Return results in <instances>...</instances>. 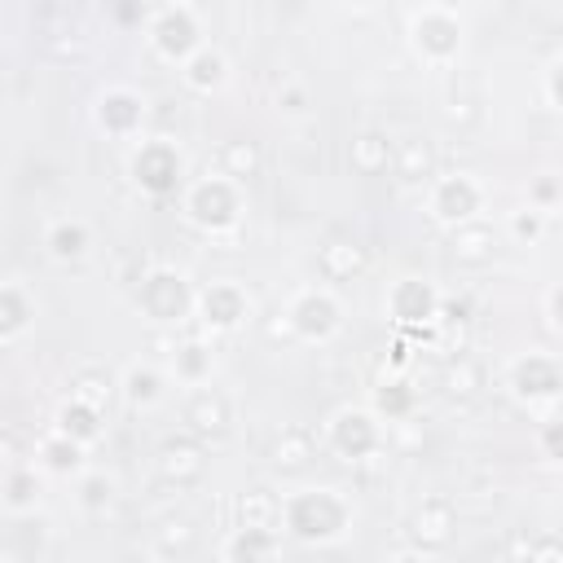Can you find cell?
<instances>
[{"label":"cell","instance_id":"cell-1","mask_svg":"<svg viewBox=\"0 0 563 563\" xmlns=\"http://www.w3.org/2000/svg\"><path fill=\"white\" fill-rule=\"evenodd\" d=\"M347 519H352V510H347V501L334 488H308V493L286 497V506H282L286 532L308 541V545L339 541L347 532Z\"/></svg>","mask_w":563,"mask_h":563},{"label":"cell","instance_id":"cell-2","mask_svg":"<svg viewBox=\"0 0 563 563\" xmlns=\"http://www.w3.org/2000/svg\"><path fill=\"white\" fill-rule=\"evenodd\" d=\"M136 303L154 325H185L189 312L198 308V295L189 290L185 273L176 268H150L136 286Z\"/></svg>","mask_w":563,"mask_h":563},{"label":"cell","instance_id":"cell-3","mask_svg":"<svg viewBox=\"0 0 563 563\" xmlns=\"http://www.w3.org/2000/svg\"><path fill=\"white\" fill-rule=\"evenodd\" d=\"M185 216H189L202 233H229V229L238 224V216H242L238 180H229L224 172L194 180L189 194H185Z\"/></svg>","mask_w":563,"mask_h":563},{"label":"cell","instance_id":"cell-4","mask_svg":"<svg viewBox=\"0 0 563 563\" xmlns=\"http://www.w3.org/2000/svg\"><path fill=\"white\" fill-rule=\"evenodd\" d=\"M132 180L136 189H145L150 198H167L180 189L185 180V158L172 141H145L136 154H132Z\"/></svg>","mask_w":563,"mask_h":563},{"label":"cell","instance_id":"cell-5","mask_svg":"<svg viewBox=\"0 0 563 563\" xmlns=\"http://www.w3.org/2000/svg\"><path fill=\"white\" fill-rule=\"evenodd\" d=\"M286 325L299 334V339H308V343H325V339H334L339 330H343V308H339V299L330 295V290H299L295 299H290V308H286Z\"/></svg>","mask_w":563,"mask_h":563},{"label":"cell","instance_id":"cell-6","mask_svg":"<svg viewBox=\"0 0 563 563\" xmlns=\"http://www.w3.org/2000/svg\"><path fill=\"white\" fill-rule=\"evenodd\" d=\"M387 312L396 321V330H435L440 317V290L422 277H400L387 290Z\"/></svg>","mask_w":563,"mask_h":563},{"label":"cell","instance_id":"cell-7","mask_svg":"<svg viewBox=\"0 0 563 563\" xmlns=\"http://www.w3.org/2000/svg\"><path fill=\"white\" fill-rule=\"evenodd\" d=\"M330 449L343 457V462H365L383 449V427H378V413L369 409H339L334 422H330Z\"/></svg>","mask_w":563,"mask_h":563},{"label":"cell","instance_id":"cell-8","mask_svg":"<svg viewBox=\"0 0 563 563\" xmlns=\"http://www.w3.org/2000/svg\"><path fill=\"white\" fill-rule=\"evenodd\" d=\"M154 466H158V479L167 488H194L207 475V449L194 431L189 435H167L154 453Z\"/></svg>","mask_w":563,"mask_h":563},{"label":"cell","instance_id":"cell-9","mask_svg":"<svg viewBox=\"0 0 563 563\" xmlns=\"http://www.w3.org/2000/svg\"><path fill=\"white\" fill-rule=\"evenodd\" d=\"M150 40H154V53L163 62H189L198 48H202V31H198V18L194 9H163L154 22H150Z\"/></svg>","mask_w":563,"mask_h":563},{"label":"cell","instance_id":"cell-10","mask_svg":"<svg viewBox=\"0 0 563 563\" xmlns=\"http://www.w3.org/2000/svg\"><path fill=\"white\" fill-rule=\"evenodd\" d=\"M510 391L523 405H545V400L563 396V365L554 356L528 352V356H519L510 365Z\"/></svg>","mask_w":563,"mask_h":563},{"label":"cell","instance_id":"cell-11","mask_svg":"<svg viewBox=\"0 0 563 563\" xmlns=\"http://www.w3.org/2000/svg\"><path fill=\"white\" fill-rule=\"evenodd\" d=\"M413 48H418V57H427V62H453L457 57V48H462V22H457V13H449V9H422L418 18H413Z\"/></svg>","mask_w":563,"mask_h":563},{"label":"cell","instance_id":"cell-12","mask_svg":"<svg viewBox=\"0 0 563 563\" xmlns=\"http://www.w3.org/2000/svg\"><path fill=\"white\" fill-rule=\"evenodd\" d=\"M484 207V189L466 176V172H453V176H440L435 185H431V216L440 220V224H466V220H475V211Z\"/></svg>","mask_w":563,"mask_h":563},{"label":"cell","instance_id":"cell-13","mask_svg":"<svg viewBox=\"0 0 563 563\" xmlns=\"http://www.w3.org/2000/svg\"><path fill=\"white\" fill-rule=\"evenodd\" d=\"M251 312V299L238 282H211L202 295H198V321L211 330V334H229L246 321Z\"/></svg>","mask_w":563,"mask_h":563},{"label":"cell","instance_id":"cell-14","mask_svg":"<svg viewBox=\"0 0 563 563\" xmlns=\"http://www.w3.org/2000/svg\"><path fill=\"white\" fill-rule=\"evenodd\" d=\"M409 541L418 545V550H444L449 541H453V532H457V510H453V501H444V497H427L413 515H409Z\"/></svg>","mask_w":563,"mask_h":563},{"label":"cell","instance_id":"cell-15","mask_svg":"<svg viewBox=\"0 0 563 563\" xmlns=\"http://www.w3.org/2000/svg\"><path fill=\"white\" fill-rule=\"evenodd\" d=\"M497 251H501V233L484 220H466L449 229V260L462 268H484L497 260Z\"/></svg>","mask_w":563,"mask_h":563},{"label":"cell","instance_id":"cell-16","mask_svg":"<svg viewBox=\"0 0 563 563\" xmlns=\"http://www.w3.org/2000/svg\"><path fill=\"white\" fill-rule=\"evenodd\" d=\"M229 422H233V409H229V396L220 387H198L189 400H185V427L198 435V440H220L229 435Z\"/></svg>","mask_w":563,"mask_h":563},{"label":"cell","instance_id":"cell-17","mask_svg":"<svg viewBox=\"0 0 563 563\" xmlns=\"http://www.w3.org/2000/svg\"><path fill=\"white\" fill-rule=\"evenodd\" d=\"M92 114H97V128L106 136H132L141 128V119H145V101L132 88H106L97 97V110Z\"/></svg>","mask_w":563,"mask_h":563},{"label":"cell","instance_id":"cell-18","mask_svg":"<svg viewBox=\"0 0 563 563\" xmlns=\"http://www.w3.org/2000/svg\"><path fill=\"white\" fill-rule=\"evenodd\" d=\"M365 268H369V251H365L356 238L334 233V238H325V242L317 246V273H321L325 282H352V277H361Z\"/></svg>","mask_w":563,"mask_h":563},{"label":"cell","instance_id":"cell-19","mask_svg":"<svg viewBox=\"0 0 563 563\" xmlns=\"http://www.w3.org/2000/svg\"><path fill=\"white\" fill-rule=\"evenodd\" d=\"M484 387H488L484 365L475 356H466V352H449V361L440 369V391L449 400H457V405H471V400H479Z\"/></svg>","mask_w":563,"mask_h":563},{"label":"cell","instance_id":"cell-20","mask_svg":"<svg viewBox=\"0 0 563 563\" xmlns=\"http://www.w3.org/2000/svg\"><path fill=\"white\" fill-rule=\"evenodd\" d=\"M317 462V440L303 431V427H282L273 440H268V466L282 471V475H299Z\"/></svg>","mask_w":563,"mask_h":563},{"label":"cell","instance_id":"cell-21","mask_svg":"<svg viewBox=\"0 0 563 563\" xmlns=\"http://www.w3.org/2000/svg\"><path fill=\"white\" fill-rule=\"evenodd\" d=\"M391 158H396V145L383 132H361L347 141V163L356 176H387Z\"/></svg>","mask_w":563,"mask_h":563},{"label":"cell","instance_id":"cell-22","mask_svg":"<svg viewBox=\"0 0 563 563\" xmlns=\"http://www.w3.org/2000/svg\"><path fill=\"white\" fill-rule=\"evenodd\" d=\"M435 145L427 141V136H409V141H400L396 145V158H391V176L396 180H405V185H422V180H431L435 176Z\"/></svg>","mask_w":563,"mask_h":563},{"label":"cell","instance_id":"cell-23","mask_svg":"<svg viewBox=\"0 0 563 563\" xmlns=\"http://www.w3.org/2000/svg\"><path fill=\"white\" fill-rule=\"evenodd\" d=\"M216 167L229 176V180H251V176H260V167H264V154H260V145L251 141V136H233V141H224L220 150H216Z\"/></svg>","mask_w":563,"mask_h":563},{"label":"cell","instance_id":"cell-24","mask_svg":"<svg viewBox=\"0 0 563 563\" xmlns=\"http://www.w3.org/2000/svg\"><path fill=\"white\" fill-rule=\"evenodd\" d=\"M57 431L75 435L79 444H97V440L106 435V422H101V409H97V405L70 396V400L57 409Z\"/></svg>","mask_w":563,"mask_h":563},{"label":"cell","instance_id":"cell-25","mask_svg":"<svg viewBox=\"0 0 563 563\" xmlns=\"http://www.w3.org/2000/svg\"><path fill=\"white\" fill-rule=\"evenodd\" d=\"M282 497L273 493V488H246L242 497H238V528H277L282 523Z\"/></svg>","mask_w":563,"mask_h":563},{"label":"cell","instance_id":"cell-26","mask_svg":"<svg viewBox=\"0 0 563 563\" xmlns=\"http://www.w3.org/2000/svg\"><path fill=\"white\" fill-rule=\"evenodd\" d=\"M35 317V303L31 295L18 286V282H4L0 286V343H13Z\"/></svg>","mask_w":563,"mask_h":563},{"label":"cell","instance_id":"cell-27","mask_svg":"<svg viewBox=\"0 0 563 563\" xmlns=\"http://www.w3.org/2000/svg\"><path fill=\"white\" fill-rule=\"evenodd\" d=\"M44 246H48V255L53 260H62V264H75V260H84V251H88V224L84 220H53L48 224V233H44Z\"/></svg>","mask_w":563,"mask_h":563},{"label":"cell","instance_id":"cell-28","mask_svg":"<svg viewBox=\"0 0 563 563\" xmlns=\"http://www.w3.org/2000/svg\"><path fill=\"white\" fill-rule=\"evenodd\" d=\"M194 545H198L194 519H185V515H163V519L154 523V550H158V554L185 559V554H194Z\"/></svg>","mask_w":563,"mask_h":563},{"label":"cell","instance_id":"cell-29","mask_svg":"<svg viewBox=\"0 0 563 563\" xmlns=\"http://www.w3.org/2000/svg\"><path fill=\"white\" fill-rule=\"evenodd\" d=\"M84 449H88V444H79L75 435L53 431L48 440H40V462H44L53 475H79V471H84Z\"/></svg>","mask_w":563,"mask_h":563},{"label":"cell","instance_id":"cell-30","mask_svg":"<svg viewBox=\"0 0 563 563\" xmlns=\"http://www.w3.org/2000/svg\"><path fill=\"white\" fill-rule=\"evenodd\" d=\"M413 405H418V391L405 378H396V374L374 387V413L387 418V422H405L413 413Z\"/></svg>","mask_w":563,"mask_h":563},{"label":"cell","instance_id":"cell-31","mask_svg":"<svg viewBox=\"0 0 563 563\" xmlns=\"http://www.w3.org/2000/svg\"><path fill=\"white\" fill-rule=\"evenodd\" d=\"M180 75H185V84L194 88V92H216L220 84H224V75H229V66H224V57L216 53V48H198L185 66H180Z\"/></svg>","mask_w":563,"mask_h":563},{"label":"cell","instance_id":"cell-32","mask_svg":"<svg viewBox=\"0 0 563 563\" xmlns=\"http://www.w3.org/2000/svg\"><path fill=\"white\" fill-rule=\"evenodd\" d=\"M114 391H119V383H114V374L106 365H84V369L70 374V396H79V400H88L97 409H106L114 400Z\"/></svg>","mask_w":563,"mask_h":563},{"label":"cell","instance_id":"cell-33","mask_svg":"<svg viewBox=\"0 0 563 563\" xmlns=\"http://www.w3.org/2000/svg\"><path fill=\"white\" fill-rule=\"evenodd\" d=\"M277 554V537L273 528H233V537L224 541V559H273Z\"/></svg>","mask_w":563,"mask_h":563},{"label":"cell","instance_id":"cell-34","mask_svg":"<svg viewBox=\"0 0 563 563\" xmlns=\"http://www.w3.org/2000/svg\"><path fill=\"white\" fill-rule=\"evenodd\" d=\"M119 391H123V400H128L132 409H150V405L163 396V378H158V369H150V365H132V369L123 374Z\"/></svg>","mask_w":563,"mask_h":563},{"label":"cell","instance_id":"cell-35","mask_svg":"<svg viewBox=\"0 0 563 563\" xmlns=\"http://www.w3.org/2000/svg\"><path fill=\"white\" fill-rule=\"evenodd\" d=\"M35 497H40V479H35V471H26V466H9V475H4V510L26 515V510H35Z\"/></svg>","mask_w":563,"mask_h":563},{"label":"cell","instance_id":"cell-36","mask_svg":"<svg viewBox=\"0 0 563 563\" xmlns=\"http://www.w3.org/2000/svg\"><path fill=\"white\" fill-rule=\"evenodd\" d=\"M207 374H211V347H207L202 339H185V343L176 347V378H185V383H207Z\"/></svg>","mask_w":563,"mask_h":563},{"label":"cell","instance_id":"cell-37","mask_svg":"<svg viewBox=\"0 0 563 563\" xmlns=\"http://www.w3.org/2000/svg\"><path fill=\"white\" fill-rule=\"evenodd\" d=\"M541 233H545V211L541 207H519V211H510V238L515 242H541Z\"/></svg>","mask_w":563,"mask_h":563},{"label":"cell","instance_id":"cell-38","mask_svg":"<svg viewBox=\"0 0 563 563\" xmlns=\"http://www.w3.org/2000/svg\"><path fill=\"white\" fill-rule=\"evenodd\" d=\"M79 506H84L88 515H106V510L114 506V484H110L106 475H88V479L79 484Z\"/></svg>","mask_w":563,"mask_h":563},{"label":"cell","instance_id":"cell-39","mask_svg":"<svg viewBox=\"0 0 563 563\" xmlns=\"http://www.w3.org/2000/svg\"><path fill=\"white\" fill-rule=\"evenodd\" d=\"M475 119H479V110H475V97H449L444 101V123L449 128H457V132H466V128H475Z\"/></svg>","mask_w":563,"mask_h":563},{"label":"cell","instance_id":"cell-40","mask_svg":"<svg viewBox=\"0 0 563 563\" xmlns=\"http://www.w3.org/2000/svg\"><path fill=\"white\" fill-rule=\"evenodd\" d=\"M541 453L550 457V462H563V418H550V422H541Z\"/></svg>","mask_w":563,"mask_h":563},{"label":"cell","instance_id":"cell-41","mask_svg":"<svg viewBox=\"0 0 563 563\" xmlns=\"http://www.w3.org/2000/svg\"><path fill=\"white\" fill-rule=\"evenodd\" d=\"M545 97H550V106L563 114V53L550 62V70H545Z\"/></svg>","mask_w":563,"mask_h":563},{"label":"cell","instance_id":"cell-42","mask_svg":"<svg viewBox=\"0 0 563 563\" xmlns=\"http://www.w3.org/2000/svg\"><path fill=\"white\" fill-rule=\"evenodd\" d=\"M510 554H528V559H541V554H554L563 559V541H515Z\"/></svg>","mask_w":563,"mask_h":563},{"label":"cell","instance_id":"cell-43","mask_svg":"<svg viewBox=\"0 0 563 563\" xmlns=\"http://www.w3.org/2000/svg\"><path fill=\"white\" fill-rule=\"evenodd\" d=\"M528 198H532V207H541V211H545V207L559 198V185L545 176V180H537V185H532V194H528Z\"/></svg>","mask_w":563,"mask_h":563},{"label":"cell","instance_id":"cell-44","mask_svg":"<svg viewBox=\"0 0 563 563\" xmlns=\"http://www.w3.org/2000/svg\"><path fill=\"white\" fill-rule=\"evenodd\" d=\"M277 106H282L286 114H303V110H308V97H303V88H286V92L277 97Z\"/></svg>","mask_w":563,"mask_h":563},{"label":"cell","instance_id":"cell-45","mask_svg":"<svg viewBox=\"0 0 563 563\" xmlns=\"http://www.w3.org/2000/svg\"><path fill=\"white\" fill-rule=\"evenodd\" d=\"M387 361H391V369H405V365H409V339H405V334L391 343V356H387Z\"/></svg>","mask_w":563,"mask_h":563},{"label":"cell","instance_id":"cell-46","mask_svg":"<svg viewBox=\"0 0 563 563\" xmlns=\"http://www.w3.org/2000/svg\"><path fill=\"white\" fill-rule=\"evenodd\" d=\"M550 321H554V330L563 334V286L550 290Z\"/></svg>","mask_w":563,"mask_h":563},{"label":"cell","instance_id":"cell-47","mask_svg":"<svg viewBox=\"0 0 563 563\" xmlns=\"http://www.w3.org/2000/svg\"><path fill=\"white\" fill-rule=\"evenodd\" d=\"M158 4H163V9H198L202 0H158Z\"/></svg>","mask_w":563,"mask_h":563},{"label":"cell","instance_id":"cell-48","mask_svg":"<svg viewBox=\"0 0 563 563\" xmlns=\"http://www.w3.org/2000/svg\"><path fill=\"white\" fill-rule=\"evenodd\" d=\"M431 4H435V9H449V13H457L466 0H431Z\"/></svg>","mask_w":563,"mask_h":563},{"label":"cell","instance_id":"cell-49","mask_svg":"<svg viewBox=\"0 0 563 563\" xmlns=\"http://www.w3.org/2000/svg\"><path fill=\"white\" fill-rule=\"evenodd\" d=\"M352 4H361V9H365V4H374V0H352Z\"/></svg>","mask_w":563,"mask_h":563}]
</instances>
